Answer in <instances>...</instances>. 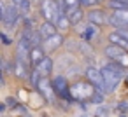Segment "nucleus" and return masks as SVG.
Wrapping results in <instances>:
<instances>
[{"mask_svg":"<svg viewBox=\"0 0 128 117\" xmlns=\"http://www.w3.org/2000/svg\"><path fill=\"white\" fill-rule=\"evenodd\" d=\"M18 77H21V79H25V77H28V72H30V68L23 63V61H20V59H14V70H12Z\"/></svg>","mask_w":128,"mask_h":117,"instance_id":"nucleus-15","label":"nucleus"},{"mask_svg":"<svg viewBox=\"0 0 128 117\" xmlns=\"http://www.w3.org/2000/svg\"><path fill=\"white\" fill-rule=\"evenodd\" d=\"M40 14H42V18L46 21L54 23V25H56V21L62 16H65V14H62V9L58 7V4L54 2V0H44L42 5H40Z\"/></svg>","mask_w":128,"mask_h":117,"instance_id":"nucleus-2","label":"nucleus"},{"mask_svg":"<svg viewBox=\"0 0 128 117\" xmlns=\"http://www.w3.org/2000/svg\"><path fill=\"white\" fill-rule=\"evenodd\" d=\"M95 25H91V26H88L86 28V32L82 33V40H91V37L95 35V28H93Z\"/></svg>","mask_w":128,"mask_h":117,"instance_id":"nucleus-20","label":"nucleus"},{"mask_svg":"<svg viewBox=\"0 0 128 117\" xmlns=\"http://www.w3.org/2000/svg\"><path fill=\"white\" fill-rule=\"evenodd\" d=\"M88 19H90V23L95 25V26H104L105 23H109V19L105 18V12L100 11V9L90 11V12H88Z\"/></svg>","mask_w":128,"mask_h":117,"instance_id":"nucleus-9","label":"nucleus"},{"mask_svg":"<svg viewBox=\"0 0 128 117\" xmlns=\"http://www.w3.org/2000/svg\"><path fill=\"white\" fill-rule=\"evenodd\" d=\"M84 75L88 79V82H91L96 89H100V93H107V84H105V77L102 73V68L96 66H88L84 70Z\"/></svg>","mask_w":128,"mask_h":117,"instance_id":"nucleus-3","label":"nucleus"},{"mask_svg":"<svg viewBox=\"0 0 128 117\" xmlns=\"http://www.w3.org/2000/svg\"><path fill=\"white\" fill-rule=\"evenodd\" d=\"M72 26V23H70V19H68V16L65 14V16H62L58 21H56V28L60 30V32H65V30H68Z\"/></svg>","mask_w":128,"mask_h":117,"instance_id":"nucleus-17","label":"nucleus"},{"mask_svg":"<svg viewBox=\"0 0 128 117\" xmlns=\"http://www.w3.org/2000/svg\"><path fill=\"white\" fill-rule=\"evenodd\" d=\"M56 30H58L56 25H54V23H49V21H42V23L39 25V33L42 35L44 40L49 39V37H53V35H56V33H58Z\"/></svg>","mask_w":128,"mask_h":117,"instance_id":"nucleus-10","label":"nucleus"},{"mask_svg":"<svg viewBox=\"0 0 128 117\" xmlns=\"http://www.w3.org/2000/svg\"><path fill=\"white\" fill-rule=\"evenodd\" d=\"M62 2H63V5H65L67 11H68V9L77 7V4H81V0H62Z\"/></svg>","mask_w":128,"mask_h":117,"instance_id":"nucleus-21","label":"nucleus"},{"mask_svg":"<svg viewBox=\"0 0 128 117\" xmlns=\"http://www.w3.org/2000/svg\"><path fill=\"white\" fill-rule=\"evenodd\" d=\"M40 79H42V75L39 73V70H37V68H34V70L30 72V84H32L34 87H37V84L40 82Z\"/></svg>","mask_w":128,"mask_h":117,"instance_id":"nucleus-19","label":"nucleus"},{"mask_svg":"<svg viewBox=\"0 0 128 117\" xmlns=\"http://www.w3.org/2000/svg\"><path fill=\"white\" fill-rule=\"evenodd\" d=\"M12 4L21 11V14L30 12V0H12Z\"/></svg>","mask_w":128,"mask_h":117,"instance_id":"nucleus-18","label":"nucleus"},{"mask_svg":"<svg viewBox=\"0 0 128 117\" xmlns=\"http://www.w3.org/2000/svg\"><path fill=\"white\" fill-rule=\"evenodd\" d=\"M62 44H63V35H62L60 32H58L56 35H53V37H49V39H46V40H44V46H46L49 51L58 49Z\"/></svg>","mask_w":128,"mask_h":117,"instance_id":"nucleus-13","label":"nucleus"},{"mask_svg":"<svg viewBox=\"0 0 128 117\" xmlns=\"http://www.w3.org/2000/svg\"><path fill=\"white\" fill-rule=\"evenodd\" d=\"M93 103H102L104 101V93H95V96L91 98Z\"/></svg>","mask_w":128,"mask_h":117,"instance_id":"nucleus-23","label":"nucleus"},{"mask_svg":"<svg viewBox=\"0 0 128 117\" xmlns=\"http://www.w3.org/2000/svg\"><path fill=\"white\" fill-rule=\"evenodd\" d=\"M20 16H21V11L12 4V5H9L7 7V11H6V16L2 18V21L6 23V26H9V28H14V25L20 21Z\"/></svg>","mask_w":128,"mask_h":117,"instance_id":"nucleus-8","label":"nucleus"},{"mask_svg":"<svg viewBox=\"0 0 128 117\" xmlns=\"http://www.w3.org/2000/svg\"><path fill=\"white\" fill-rule=\"evenodd\" d=\"M51 84H53V89H54L56 96H60V98H63V100H72V94H70V84L67 82L65 77L58 75V77H54V79L51 80Z\"/></svg>","mask_w":128,"mask_h":117,"instance_id":"nucleus-5","label":"nucleus"},{"mask_svg":"<svg viewBox=\"0 0 128 117\" xmlns=\"http://www.w3.org/2000/svg\"><path fill=\"white\" fill-rule=\"evenodd\" d=\"M119 32H121V35H123V37L128 40V30H119Z\"/></svg>","mask_w":128,"mask_h":117,"instance_id":"nucleus-25","label":"nucleus"},{"mask_svg":"<svg viewBox=\"0 0 128 117\" xmlns=\"http://www.w3.org/2000/svg\"><path fill=\"white\" fill-rule=\"evenodd\" d=\"M37 91L44 96V100L48 101V103H53L54 101V89H53V84H51V80L48 79V77H42L40 79V82L37 84Z\"/></svg>","mask_w":128,"mask_h":117,"instance_id":"nucleus-6","label":"nucleus"},{"mask_svg":"<svg viewBox=\"0 0 128 117\" xmlns=\"http://www.w3.org/2000/svg\"><path fill=\"white\" fill-rule=\"evenodd\" d=\"M0 39H2V44H4V46H11V44H12V40H11V39H9L4 32L0 33Z\"/></svg>","mask_w":128,"mask_h":117,"instance_id":"nucleus-24","label":"nucleus"},{"mask_svg":"<svg viewBox=\"0 0 128 117\" xmlns=\"http://www.w3.org/2000/svg\"><path fill=\"white\" fill-rule=\"evenodd\" d=\"M67 16H68V19H70V23H72V26H74V25H77V23L82 19V11H81L79 7H74V9H68V11H67Z\"/></svg>","mask_w":128,"mask_h":117,"instance_id":"nucleus-16","label":"nucleus"},{"mask_svg":"<svg viewBox=\"0 0 128 117\" xmlns=\"http://www.w3.org/2000/svg\"><path fill=\"white\" fill-rule=\"evenodd\" d=\"M48 56H46V53L42 51V47L39 46V47H32V53H30V59H32V66L34 68H37L44 59H46Z\"/></svg>","mask_w":128,"mask_h":117,"instance_id":"nucleus-11","label":"nucleus"},{"mask_svg":"<svg viewBox=\"0 0 128 117\" xmlns=\"http://www.w3.org/2000/svg\"><path fill=\"white\" fill-rule=\"evenodd\" d=\"M53 66H54L53 59H51V58H46V59L37 66V70H39V73H40L42 77H49V75L53 73Z\"/></svg>","mask_w":128,"mask_h":117,"instance_id":"nucleus-14","label":"nucleus"},{"mask_svg":"<svg viewBox=\"0 0 128 117\" xmlns=\"http://www.w3.org/2000/svg\"><path fill=\"white\" fill-rule=\"evenodd\" d=\"M105 56L109 59H112V63H118L123 68H128V51H124L114 44H109L105 47Z\"/></svg>","mask_w":128,"mask_h":117,"instance_id":"nucleus-4","label":"nucleus"},{"mask_svg":"<svg viewBox=\"0 0 128 117\" xmlns=\"http://www.w3.org/2000/svg\"><path fill=\"white\" fill-rule=\"evenodd\" d=\"M95 86L91 82H76L70 86L72 100H91L95 96Z\"/></svg>","mask_w":128,"mask_h":117,"instance_id":"nucleus-1","label":"nucleus"},{"mask_svg":"<svg viewBox=\"0 0 128 117\" xmlns=\"http://www.w3.org/2000/svg\"><path fill=\"white\" fill-rule=\"evenodd\" d=\"M109 40H110V44H114V46H118V47L128 51V40L121 35V32H112V33L109 35Z\"/></svg>","mask_w":128,"mask_h":117,"instance_id":"nucleus-12","label":"nucleus"},{"mask_svg":"<svg viewBox=\"0 0 128 117\" xmlns=\"http://www.w3.org/2000/svg\"><path fill=\"white\" fill-rule=\"evenodd\" d=\"M98 4V0H81V5L82 7H93Z\"/></svg>","mask_w":128,"mask_h":117,"instance_id":"nucleus-22","label":"nucleus"},{"mask_svg":"<svg viewBox=\"0 0 128 117\" xmlns=\"http://www.w3.org/2000/svg\"><path fill=\"white\" fill-rule=\"evenodd\" d=\"M109 23L112 26H119L121 30L128 28V11H112L109 16Z\"/></svg>","mask_w":128,"mask_h":117,"instance_id":"nucleus-7","label":"nucleus"}]
</instances>
